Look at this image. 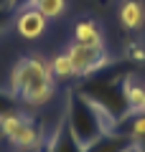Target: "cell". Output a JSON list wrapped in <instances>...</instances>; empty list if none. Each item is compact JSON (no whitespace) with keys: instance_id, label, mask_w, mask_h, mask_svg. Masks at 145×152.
Wrapping results in <instances>:
<instances>
[{"instance_id":"cell-1","label":"cell","mask_w":145,"mask_h":152,"mask_svg":"<svg viewBox=\"0 0 145 152\" xmlns=\"http://www.w3.org/2000/svg\"><path fill=\"white\" fill-rule=\"evenodd\" d=\"M130 76H132V64H127V61L122 66L109 64L107 69L97 71L94 76H87L76 86V91L89 99L115 127H122L132 117V107L127 102V79Z\"/></svg>"},{"instance_id":"cell-2","label":"cell","mask_w":145,"mask_h":152,"mask_svg":"<svg viewBox=\"0 0 145 152\" xmlns=\"http://www.w3.org/2000/svg\"><path fill=\"white\" fill-rule=\"evenodd\" d=\"M10 89L21 96V102L31 104V107H41V104L51 102L56 84L48 61L38 53L23 56L10 71Z\"/></svg>"},{"instance_id":"cell-3","label":"cell","mask_w":145,"mask_h":152,"mask_svg":"<svg viewBox=\"0 0 145 152\" xmlns=\"http://www.w3.org/2000/svg\"><path fill=\"white\" fill-rule=\"evenodd\" d=\"M64 119H66L71 134L76 137V142H79L81 147H89L92 142H97L102 134L117 129V127H115L87 96H81L76 89H69V91H66Z\"/></svg>"},{"instance_id":"cell-4","label":"cell","mask_w":145,"mask_h":152,"mask_svg":"<svg viewBox=\"0 0 145 152\" xmlns=\"http://www.w3.org/2000/svg\"><path fill=\"white\" fill-rule=\"evenodd\" d=\"M0 134L21 152H38L48 132L41 119H33L23 112H10L0 117Z\"/></svg>"},{"instance_id":"cell-5","label":"cell","mask_w":145,"mask_h":152,"mask_svg":"<svg viewBox=\"0 0 145 152\" xmlns=\"http://www.w3.org/2000/svg\"><path fill=\"white\" fill-rule=\"evenodd\" d=\"M66 53H69V58H71L76 79L94 76L97 71L107 69V66L112 64L104 43H71L69 48H66Z\"/></svg>"},{"instance_id":"cell-6","label":"cell","mask_w":145,"mask_h":152,"mask_svg":"<svg viewBox=\"0 0 145 152\" xmlns=\"http://www.w3.org/2000/svg\"><path fill=\"white\" fill-rule=\"evenodd\" d=\"M38 152H84V147L76 142V137L71 134L64 114H61V119L56 122V127L46 134V140H43V145H41Z\"/></svg>"},{"instance_id":"cell-7","label":"cell","mask_w":145,"mask_h":152,"mask_svg":"<svg viewBox=\"0 0 145 152\" xmlns=\"http://www.w3.org/2000/svg\"><path fill=\"white\" fill-rule=\"evenodd\" d=\"M16 31L21 33L26 41H33V38H38L43 31H46V20L48 18L43 15L38 8H33V5H23V8H18L16 10Z\"/></svg>"},{"instance_id":"cell-8","label":"cell","mask_w":145,"mask_h":152,"mask_svg":"<svg viewBox=\"0 0 145 152\" xmlns=\"http://www.w3.org/2000/svg\"><path fill=\"white\" fill-rule=\"evenodd\" d=\"M84 152H135V142L122 127L102 134L97 142H92L89 147H84Z\"/></svg>"},{"instance_id":"cell-9","label":"cell","mask_w":145,"mask_h":152,"mask_svg":"<svg viewBox=\"0 0 145 152\" xmlns=\"http://www.w3.org/2000/svg\"><path fill=\"white\" fill-rule=\"evenodd\" d=\"M120 23L125 31L140 33L145 28V5L143 0H125L120 5Z\"/></svg>"},{"instance_id":"cell-10","label":"cell","mask_w":145,"mask_h":152,"mask_svg":"<svg viewBox=\"0 0 145 152\" xmlns=\"http://www.w3.org/2000/svg\"><path fill=\"white\" fill-rule=\"evenodd\" d=\"M74 43H104L102 31L92 18H81L74 26Z\"/></svg>"},{"instance_id":"cell-11","label":"cell","mask_w":145,"mask_h":152,"mask_svg":"<svg viewBox=\"0 0 145 152\" xmlns=\"http://www.w3.org/2000/svg\"><path fill=\"white\" fill-rule=\"evenodd\" d=\"M122 129L132 137L135 152H145V112L132 114V117H130V119L122 124Z\"/></svg>"},{"instance_id":"cell-12","label":"cell","mask_w":145,"mask_h":152,"mask_svg":"<svg viewBox=\"0 0 145 152\" xmlns=\"http://www.w3.org/2000/svg\"><path fill=\"white\" fill-rule=\"evenodd\" d=\"M127 102H130V107H132V114L145 112V84L138 81L135 76L127 79Z\"/></svg>"},{"instance_id":"cell-13","label":"cell","mask_w":145,"mask_h":152,"mask_svg":"<svg viewBox=\"0 0 145 152\" xmlns=\"http://www.w3.org/2000/svg\"><path fill=\"white\" fill-rule=\"evenodd\" d=\"M48 66H51V74H54V79H76L74 76V66H71V58L69 53H59L54 56V58L48 61Z\"/></svg>"},{"instance_id":"cell-14","label":"cell","mask_w":145,"mask_h":152,"mask_svg":"<svg viewBox=\"0 0 145 152\" xmlns=\"http://www.w3.org/2000/svg\"><path fill=\"white\" fill-rule=\"evenodd\" d=\"M31 5L38 8L46 18H59L64 13V8H66V0H33Z\"/></svg>"},{"instance_id":"cell-15","label":"cell","mask_w":145,"mask_h":152,"mask_svg":"<svg viewBox=\"0 0 145 152\" xmlns=\"http://www.w3.org/2000/svg\"><path fill=\"white\" fill-rule=\"evenodd\" d=\"M18 104H21V96H18L10 86L0 89V117H5V114H10V112H18Z\"/></svg>"},{"instance_id":"cell-16","label":"cell","mask_w":145,"mask_h":152,"mask_svg":"<svg viewBox=\"0 0 145 152\" xmlns=\"http://www.w3.org/2000/svg\"><path fill=\"white\" fill-rule=\"evenodd\" d=\"M125 61L127 64H145V46L140 43V41H130L127 46H125Z\"/></svg>"},{"instance_id":"cell-17","label":"cell","mask_w":145,"mask_h":152,"mask_svg":"<svg viewBox=\"0 0 145 152\" xmlns=\"http://www.w3.org/2000/svg\"><path fill=\"white\" fill-rule=\"evenodd\" d=\"M16 18V8H0V33L5 31Z\"/></svg>"},{"instance_id":"cell-18","label":"cell","mask_w":145,"mask_h":152,"mask_svg":"<svg viewBox=\"0 0 145 152\" xmlns=\"http://www.w3.org/2000/svg\"><path fill=\"white\" fill-rule=\"evenodd\" d=\"M33 0H13V5H16V10L18 8H23V5H31Z\"/></svg>"},{"instance_id":"cell-19","label":"cell","mask_w":145,"mask_h":152,"mask_svg":"<svg viewBox=\"0 0 145 152\" xmlns=\"http://www.w3.org/2000/svg\"><path fill=\"white\" fill-rule=\"evenodd\" d=\"M0 8H16V5H13V0H0Z\"/></svg>"},{"instance_id":"cell-20","label":"cell","mask_w":145,"mask_h":152,"mask_svg":"<svg viewBox=\"0 0 145 152\" xmlns=\"http://www.w3.org/2000/svg\"><path fill=\"white\" fill-rule=\"evenodd\" d=\"M99 3H102V5H107V3H109V0H99Z\"/></svg>"}]
</instances>
